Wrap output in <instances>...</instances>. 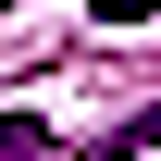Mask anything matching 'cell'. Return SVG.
Masks as SVG:
<instances>
[{"mask_svg": "<svg viewBox=\"0 0 161 161\" xmlns=\"http://www.w3.org/2000/svg\"><path fill=\"white\" fill-rule=\"evenodd\" d=\"M149 149H161V99H149L136 124H112V136H99V149H87V161H149Z\"/></svg>", "mask_w": 161, "mask_h": 161, "instance_id": "1", "label": "cell"}, {"mask_svg": "<svg viewBox=\"0 0 161 161\" xmlns=\"http://www.w3.org/2000/svg\"><path fill=\"white\" fill-rule=\"evenodd\" d=\"M25 149H50V124L37 112H0V161H25Z\"/></svg>", "mask_w": 161, "mask_h": 161, "instance_id": "2", "label": "cell"}, {"mask_svg": "<svg viewBox=\"0 0 161 161\" xmlns=\"http://www.w3.org/2000/svg\"><path fill=\"white\" fill-rule=\"evenodd\" d=\"M149 13H161V0H99V25H149Z\"/></svg>", "mask_w": 161, "mask_h": 161, "instance_id": "3", "label": "cell"}]
</instances>
